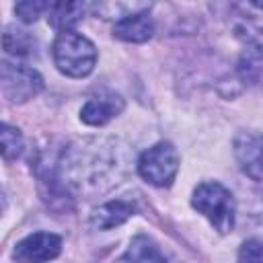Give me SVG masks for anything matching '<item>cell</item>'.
Masks as SVG:
<instances>
[{
  "label": "cell",
  "instance_id": "obj_3",
  "mask_svg": "<svg viewBox=\"0 0 263 263\" xmlns=\"http://www.w3.org/2000/svg\"><path fill=\"white\" fill-rule=\"evenodd\" d=\"M179 171V152L168 142H158L138 158L140 177L154 187H168Z\"/></svg>",
  "mask_w": 263,
  "mask_h": 263
},
{
  "label": "cell",
  "instance_id": "obj_8",
  "mask_svg": "<svg viewBox=\"0 0 263 263\" xmlns=\"http://www.w3.org/2000/svg\"><path fill=\"white\" fill-rule=\"evenodd\" d=\"M152 33H154V23L148 10L132 12L123 18H117L113 25V37L127 43H144L152 37Z\"/></svg>",
  "mask_w": 263,
  "mask_h": 263
},
{
  "label": "cell",
  "instance_id": "obj_5",
  "mask_svg": "<svg viewBox=\"0 0 263 263\" xmlns=\"http://www.w3.org/2000/svg\"><path fill=\"white\" fill-rule=\"evenodd\" d=\"M62 253V238L53 232H33L12 249L16 263H47Z\"/></svg>",
  "mask_w": 263,
  "mask_h": 263
},
{
  "label": "cell",
  "instance_id": "obj_14",
  "mask_svg": "<svg viewBox=\"0 0 263 263\" xmlns=\"http://www.w3.org/2000/svg\"><path fill=\"white\" fill-rule=\"evenodd\" d=\"M2 45H4V51L10 53V55H16V58H23V55H29L35 47V39L23 31V29H16V27H6L4 29V35H2Z\"/></svg>",
  "mask_w": 263,
  "mask_h": 263
},
{
  "label": "cell",
  "instance_id": "obj_9",
  "mask_svg": "<svg viewBox=\"0 0 263 263\" xmlns=\"http://www.w3.org/2000/svg\"><path fill=\"white\" fill-rule=\"evenodd\" d=\"M134 212H136L134 203L123 199H113L90 212V226L95 230H111L115 226H121L125 220H129Z\"/></svg>",
  "mask_w": 263,
  "mask_h": 263
},
{
  "label": "cell",
  "instance_id": "obj_16",
  "mask_svg": "<svg viewBox=\"0 0 263 263\" xmlns=\"http://www.w3.org/2000/svg\"><path fill=\"white\" fill-rule=\"evenodd\" d=\"M47 2H18L14 4V14L23 23H35L41 16V12H47Z\"/></svg>",
  "mask_w": 263,
  "mask_h": 263
},
{
  "label": "cell",
  "instance_id": "obj_1",
  "mask_svg": "<svg viewBox=\"0 0 263 263\" xmlns=\"http://www.w3.org/2000/svg\"><path fill=\"white\" fill-rule=\"evenodd\" d=\"M53 64L58 70L70 78L88 76L97 64V47L90 39L76 31H62L58 33L51 45Z\"/></svg>",
  "mask_w": 263,
  "mask_h": 263
},
{
  "label": "cell",
  "instance_id": "obj_11",
  "mask_svg": "<svg viewBox=\"0 0 263 263\" xmlns=\"http://www.w3.org/2000/svg\"><path fill=\"white\" fill-rule=\"evenodd\" d=\"M236 74L245 84L263 90V49H245L236 62Z\"/></svg>",
  "mask_w": 263,
  "mask_h": 263
},
{
  "label": "cell",
  "instance_id": "obj_12",
  "mask_svg": "<svg viewBox=\"0 0 263 263\" xmlns=\"http://www.w3.org/2000/svg\"><path fill=\"white\" fill-rule=\"evenodd\" d=\"M84 10L86 4L82 2H51L47 8V23L60 33L72 31V27L80 23Z\"/></svg>",
  "mask_w": 263,
  "mask_h": 263
},
{
  "label": "cell",
  "instance_id": "obj_6",
  "mask_svg": "<svg viewBox=\"0 0 263 263\" xmlns=\"http://www.w3.org/2000/svg\"><path fill=\"white\" fill-rule=\"evenodd\" d=\"M234 156L249 179L263 181V134H238L234 140Z\"/></svg>",
  "mask_w": 263,
  "mask_h": 263
},
{
  "label": "cell",
  "instance_id": "obj_10",
  "mask_svg": "<svg viewBox=\"0 0 263 263\" xmlns=\"http://www.w3.org/2000/svg\"><path fill=\"white\" fill-rule=\"evenodd\" d=\"M115 263H166V257L150 236L138 234L129 240V247Z\"/></svg>",
  "mask_w": 263,
  "mask_h": 263
},
{
  "label": "cell",
  "instance_id": "obj_17",
  "mask_svg": "<svg viewBox=\"0 0 263 263\" xmlns=\"http://www.w3.org/2000/svg\"><path fill=\"white\" fill-rule=\"evenodd\" d=\"M238 263H263V245L257 240H247L238 249Z\"/></svg>",
  "mask_w": 263,
  "mask_h": 263
},
{
  "label": "cell",
  "instance_id": "obj_4",
  "mask_svg": "<svg viewBox=\"0 0 263 263\" xmlns=\"http://www.w3.org/2000/svg\"><path fill=\"white\" fill-rule=\"evenodd\" d=\"M0 84L2 95L10 103H25L43 90V78L39 76V72L29 66H18L10 62H2Z\"/></svg>",
  "mask_w": 263,
  "mask_h": 263
},
{
  "label": "cell",
  "instance_id": "obj_18",
  "mask_svg": "<svg viewBox=\"0 0 263 263\" xmlns=\"http://www.w3.org/2000/svg\"><path fill=\"white\" fill-rule=\"evenodd\" d=\"M251 6H255V8H261V10H263V2H253Z\"/></svg>",
  "mask_w": 263,
  "mask_h": 263
},
{
  "label": "cell",
  "instance_id": "obj_13",
  "mask_svg": "<svg viewBox=\"0 0 263 263\" xmlns=\"http://www.w3.org/2000/svg\"><path fill=\"white\" fill-rule=\"evenodd\" d=\"M232 29L236 37L247 43V47L263 49V16L242 12L232 21Z\"/></svg>",
  "mask_w": 263,
  "mask_h": 263
},
{
  "label": "cell",
  "instance_id": "obj_7",
  "mask_svg": "<svg viewBox=\"0 0 263 263\" xmlns=\"http://www.w3.org/2000/svg\"><path fill=\"white\" fill-rule=\"evenodd\" d=\"M123 107L125 103L117 92H101L84 103V107L80 109V119L86 125L99 127L109 123L113 117H117L123 111Z\"/></svg>",
  "mask_w": 263,
  "mask_h": 263
},
{
  "label": "cell",
  "instance_id": "obj_2",
  "mask_svg": "<svg viewBox=\"0 0 263 263\" xmlns=\"http://www.w3.org/2000/svg\"><path fill=\"white\" fill-rule=\"evenodd\" d=\"M191 205L203 214L214 230L220 234H228L234 228V218H236V208H234V197L232 193L218 181H203L195 187Z\"/></svg>",
  "mask_w": 263,
  "mask_h": 263
},
{
  "label": "cell",
  "instance_id": "obj_15",
  "mask_svg": "<svg viewBox=\"0 0 263 263\" xmlns=\"http://www.w3.org/2000/svg\"><path fill=\"white\" fill-rule=\"evenodd\" d=\"M23 152V136L18 127H12L10 123H2V156L4 160H14Z\"/></svg>",
  "mask_w": 263,
  "mask_h": 263
}]
</instances>
